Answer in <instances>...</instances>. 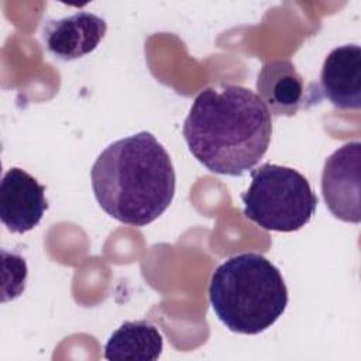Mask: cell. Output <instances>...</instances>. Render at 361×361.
Listing matches in <instances>:
<instances>
[{"mask_svg": "<svg viewBox=\"0 0 361 361\" xmlns=\"http://www.w3.org/2000/svg\"><path fill=\"white\" fill-rule=\"evenodd\" d=\"M251 185L241 195L244 214L264 230L292 233L313 217L317 196L296 169L262 164L251 169Z\"/></svg>", "mask_w": 361, "mask_h": 361, "instance_id": "cell-4", "label": "cell"}, {"mask_svg": "<svg viewBox=\"0 0 361 361\" xmlns=\"http://www.w3.org/2000/svg\"><path fill=\"white\" fill-rule=\"evenodd\" d=\"M361 192V142H347L326 161L322 172V195L330 213L345 223L358 224Z\"/></svg>", "mask_w": 361, "mask_h": 361, "instance_id": "cell-5", "label": "cell"}, {"mask_svg": "<svg viewBox=\"0 0 361 361\" xmlns=\"http://www.w3.org/2000/svg\"><path fill=\"white\" fill-rule=\"evenodd\" d=\"M99 206L117 221L144 227L172 203L176 175L169 154L148 131L106 147L90 169Z\"/></svg>", "mask_w": 361, "mask_h": 361, "instance_id": "cell-2", "label": "cell"}, {"mask_svg": "<svg viewBox=\"0 0 361 361\" xmlns=\"http://www.w3.org/2000/svg\"><path fill=\"white\" fill-rule=\"evenodd\" d=\"M107 31L106 20L87 11L49 20L42 28L47 49L62 61L82 58L97 48Z\"/></svg>", "mask_w": 361, "mask_h": 361, "instance_id": "cell-8", "label": "cell"}, {"mask_svg": "<svg viewBox=\"0 0 361 361\" xmlns=\"http://www.w3.org/2000/svg\"><path fill=\"white\" fill-rule=\"evenodd\" d=\"M209 300L217 319L240 334L269 329L288 306L279 269L264 255L243 252L220 264L212 275Z\"/></svg>", "mask_w": 361, "mask_h": 361, "instance_id": "cell-3", "label": "cell"}, {"mask_svg": "<svg viewBox=\"0 0 361 361\" xmlns=\"http://www.w3.org/2000/svg\"><path fill=\"white\" fill-rule=\"evenodd\" d=\"M182 134L190 154L210 172L241 176L268 151L272 118L251 89L210 86L193 100Z\"/></svg>", "mask_w": 361, "mask_h": 361, "instance_id": "cell-1", "label": "cell"}, {"mask_svg": "<svg viewBox=\"0 0 361 361\" xmlns=\"http://www.w3.org/2000/svg\"><path fill=\"white\" fill-rule=\"evenodd\" d=\"M48 210L45 186L21 168H10L0 183V219L11 233L24 234Z\"/></svg>", "mask_w": 361, "mask_h": 361, "instance_id": "cell-7", "label": "cell"}, {"mask_svg": "<svg viewBox=\"0 0 361 361\" xmlns=\"http://www.w3.org/2000/svg\"><path fill=\"white\" fill-rule=\"evenodd\" d=\"M323 96L340 110L361 107V48L347 44L334 48L324 59L320 73Z\"/></svg>", "mask_w": 361, "mask_h": 361, "instance_id": "cell-9", "label": "cell"}, {"mask_svg": "<svg viewBox=\"0 0 361 361\" xmlns=\"http://www.w3.org/2000/svg\"><path fill=\"white\" fill-rule=\"evenodd\" d=\"M164 340L158 329L147 320L124 322L104 345L106 360L155 361L161 357Z\"/></svg>", "mask_w": 361, "mask_h": 361, "instance_id": "cell-10", "label": "cell"}, {"mask_svg": "<svg viewBox=\"0 0 361 361\" xmlns=\"http://www.w3.org/2000/svg\"><path fill=\"white\" fill-rule=\"evenodd\" d=\"M255 86L269 113L276 117L295 116L300 109H307L322 99L319 86L306 83L295 65L286 59L267 62L257 76Z\"/></svg>", "mask_w": 361, "mask_h": 361, "instance_id": "cell-6", "label": "cell"}]
</instances>
